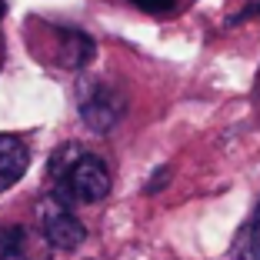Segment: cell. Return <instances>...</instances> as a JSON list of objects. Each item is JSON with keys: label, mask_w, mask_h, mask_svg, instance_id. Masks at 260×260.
Instances as JSON below:
<instances>
[{"label": "cell", "mask_w": 260, "mask_h": 260, "mask_svg": "<svg viewBox=\"0 0 260 260\" xmlns=\"http://www.w3.org/2000/svg\"><path fill=\"white\" fill-rule=\"evenodd\" d=\"M47 177L54 184V197L63 204H97L110 193V170L97 153H87L80 147L67 144L50 157Z\"/></svg>", "instance_id": "cell-1"}, {"label": "cell", "mask_w": 260, "mask_h": 260, "mask_svg": "<svg viewBox=\"0 0 260 260\" xmlns=\"http://www.w3.org/2000/svg\"><path fill=\"white\" fill-rule=\"evenodd\" d=\"M37 227H40V237L54 250H77L87 240V227L77 220L70 204H63L54 193L37 204Z\"/></svg>", "instance_id": "cell-2"}, {"label": "cell", "mask_w": 260, "mask_h": 260, "mask_svg": "<svg viewBox=\"0 0 260 260\" xmlns=\"http://www.w3.org/2000/svg\"><path fill=\"white\" fill-rule=\"evenodd\" d=\"M80 117H84V123L90 130H97V134L114 130V123L123 117L120 90H114L110 84H100V80L84 84V90H80Z\"/></svg>", "instance_id": "cell-3"}, {"label": "cell", "mask_w": 260, "mask_h": 260, "mask_svg": "<svg viewBox=\"0 0 260 260\" xmlns=\"http://www.w3.org/2000/svg\"><path fill=\"white\" fill-rule=\"evenodd\" d=\"M27 164H30L27 144L20 137H14V134H0V193L10 190L20 180Z\"/></svg>", "instance_id": "cell-4"}, {"label": "cell", "mask_w": 260, "mask_h": 260, "mask_svg": "<svg viewBox=\"0 0 260 260\" xmlns=\"http://www.w3.org/2000/svg\"><path fill=\"white\" fill-rule=\"evenodd\" d=\"M57 63L67 70H80L93 60V40L84 30H70V27H57Z\"/></svg>", "instance_id": "cell-5"}, {"label": "cell", "mask_w": 260, "mask_h": 260, "mask_svg": "<svg viewBox=\"0 0 260 260\" xmlns=\"http://www.w3.org/2000/svg\"><path fill=\"white\" fill-rule=\"evenodd\" d=\"M44 237H34L27 227H4V260H47Z\"/></svg>", "instance_id": "cell-6"}, {"label": "cell", "mask_w": 260, "mask_h": 260, "mask_svg": "<svg viewBox=\"0 0 260 260\" xmlns=\"http://www.w3.org/2000/svg\"><path fill=\"white\" fill-rule=\"evenodd\" d=\"M230 260H260V204L230 244Z\"/></svg>", "instance_id": "cell-7"}, {"label": "cell", "mask_w": 260, "mask_h": 260, "mask_svg": "<svg viewBox=\"0 0 260 260\" xmlns=\"http://www.w3.org/2000/svg\"><path fill=\"white\" fill-rule=\"evenodd\" d=\"M130 4H137V7L147 10V14H170L177 0H130Z\"/></svg>", "instance_id": "cell-8"}, {"label": "cell", "mask_w": 260, "mask_h": 260, "mask_svg": "<svg viewBox=\"0 0 260 260\" xmlns=\"http://www.w3.org/2000/svg\"><path fill=\"white\" fill-rule=\"evenodd\" d=\"M167 177H170V170H167V167H164L160 174H153V177H150V184H147V193H153V190H164V187H167V184H164Z\"/></svg>", "instance_id": "cell-9"}, {"label": "cell", "mask_w": 260, "mask_h": 260, "mask_svg": "<svg viewBox=\"0 0 260 260\" xmlns=\"http://www.w3.org/2000/svg\"><path fill=\"white\" fill-rule=\"evenodd\" d=\"M0 260H4V227H0Z\"/></svg>", "instance_id": "cell-10"}, {"label": "cell", "mask_w": 260, "mask_h": 260, "mask_svg": "<svg viewBox=\"0 0 260 260\" xmlns=\"http://www.w3.org/2000/svg\"><path fill=\"white\" fill-rule=\"evenodd\" d=\"M0 14H4V0H0Z\"/></svg>", "instance_id": "cell-11"}]
</instances>
